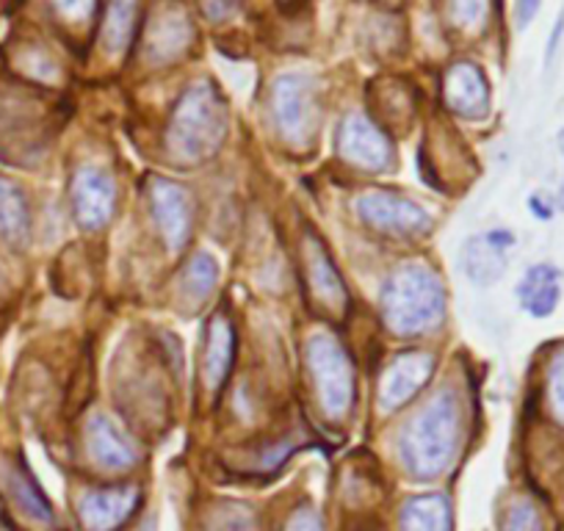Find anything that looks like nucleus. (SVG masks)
I'll list each match as a JSON object with an SVG mask.
<instances>
[{"mask_svg": "<svg viewBox=\"0 0 564 531\" xmlns=\"http://www.w3.org/2000/svg\"><path fill=\"white\" fill-rule=\"evenodd\" d=\"M463 432V404L452 388H443L417 410L399 435V457L415 479H435L457 459Z\"/></svg>", "mask_w": 564, "mask_h": 531, "instance_id": "nucleus-1", "label": "nucleus"}, {"mask_svg": "<svg viewBox=\"0 0 564 531\" xmlns=\"http://www.w3.org/2000/svg\"><path fill=\"white\" fill-rule=\"evenodd\" d=\"M382 322L399 338H415L441 327L446 316V289L426 263L399 266L382 285Z\"/></svg>", "mask_w": 564, "mask_h": 531, "instance_id": "nucleus-2", "label": "nucleus"}, {"mask_svg": "<svg viewBox=\"0 0 564 531\" xmlns=\"http://www.w3.org/2000/svg\"><path fill=\"white\" fill-rule=\"evenodd\" d=\"M227 137V108L210 84L188 86L170 117V150L183 164L216 155Z\"/></svg>", "mask_w": 564, "mask_h": 531, "instance_id": "nucleus-3", "label": "nucleus"}, {"mask_svg": "<svg viewBox=\"0 0 564 531\" xmlns=\"http://www.w3.org/2000/svg\"><path fill=\"white\" fill-rule=\"evenodd\" d=\"M307 373H311L313 393L322 404L324 415L329 419H344L355 408L357 379L351 357L346 355L338 340L327 335H313L307 340Z\"/></svg>", "mask_w": 564, "mask_h": 531, "instance_id": "nucleus-4", "label": "nucleus"}, {"mask_svg": "<svg viewBox=\"0 0 564 531\" xmlns=\"http://www.w3.org/2000/svg\"><path fill=\"white\" fill-rule=\"evenodd\" d=\"M271 117L289 144H307L318 124V95L313 78L300 73L280 75L271 89Z\"/></svg>", "mask_w": 564, "mask_h": 531, "instance_id": "nucleus-5", "label": "nucleus"}, {"mask_svg": "<svg viewBox=\"0 0 564 531\" xmlns=\"http://www.w3.org/2000/svg\"><path fill=\"white\" fill-rule=\"evenodd\" d=\"M357 216L368 230L379 232V236L393 238H412L426 236L432 230V216L412 199L401 197L393 192H366L357 197L355 203Z\"/></svg>", "mask_w": 564, "mask_h": 531, "instance_id": "nucleus-6", "label": "nucleus"}, {"mask_svg": "<svg viewBox=\"0 0 564 531\" xmlns=\"http://www.w3.org/2000/svg\"><path fill=\"white\" fill-rule=\"evenodd\" d=\"M69 203H73L75 221L84 230H100L111 221L117 210V183L111 172L95 164L78 166L69 183Z\"/></svg>", "mask_w": 564, "mask_h": 531, "instance_id": "nucleus-7", "label": "nucleus"}, {"mask_svg": "<svg viewBox=\"0 0 564 531\" xmlns=\"http://www.w3.org/2000/svg\"><path fill=\"white\" fill-rule=\"evenodd\" d=\"M338 153L346 164L366 172H384L393 164V144L366 113H349L338 130Z\"/></svg>", "mask_w": 564, "mask_h": 531, "instance_id": "nucleus-8", "label": "nucleus"}, {"mask_svg": "<svg viewBox=\"0 0 564 531\" xmlns=\"http://www.w3.org/2000/svg\"><path fill=\"white\" fill-rule=\"evenodd\" d=\"M432 371H435V357L430 351L410 349L395 355L382 371V379H379V410L393 413V410L404 408L412 395L430 382Z\"/></svg>", "mask_w": 564, "mask_h": 531, "instance_id": "nucleus-9", "label": "nucleus"}, {"mask_svg": "<svg viewBox=\"0 0 564 531\" xmlns=\"http://www.w3.org/2000/svg\"><path fill=\"white\" fill-rule=\"evenodd\" d=\"M148 199H150V214H153L155 227H159L166 247L170 249L186 247L188 236H192V225H194L192 194H188L183 186H177V183L159 177V181L150 183Z\"/></svg>", "mask_w": 564, "mask_h": 531, "instance_id": "nucleus-10", "label": "nucleus"}, {"mask_svg": "<svg viewBox=\"0 0 564 531\" xmlns=\"http://www.w3.org/2000/svg\"><path fill=\"white\" fill-rule=\"evenodd\" d=\"M302 263H305V280L307 291H311V302L324 313V316L340 318L349 307V289L340 280L338 269L324 252L318 238H307L305 249H302Z\"/></svg>", "mask_w": 564, "mask_h": 531, "instance_id": "nucleus-11", "label": "nucleus"}, {"mask_svg": "<svg viewBox=\"0 0 564 531\" xmlns=\"http://www.w3.org/2000/svg\"><path fill=\"white\" fill-rule=\"evenodd\" d=\"M141 492L135 487H100L80 496L78 518L86 531H117L139 509Z\"/></svg>", "mask_w": 564, "mask_h": 531, "instance_id": "nucleus-12", "label": "nucleus"}, {"mask_svg": "<svg viewBox=\"0 0 564 531\" xmlns=\"http://www.w3.org/2000/svg\"><path fill=\"white\" fill-rule=\"evenodd\" d=\"M514 236L509 230H490L470 238L463 252V269L470 283L496 285L509 269V249Z\"/></svg>", "mask_w": 564, "mask_h": 531, "instance_id": "nucleus-13", "label": "nucleus"}, {"mask_svg": "<svg viewBox=\"0 0 564 531\" xmlns=\"http://www.w3.org/2000/svg\"><path fill=\"white\" fill-rule=\"evenodd\" d=\"M443 100L457 117L481 119L490 111V84L470 62H457L443 78Z\"/></svg>", "mask_w": 564, "mask_h": 531, "instance_id": "nucleus-14", "label": "nucleus"}, {"mask_svg": "<svg viewBox=\"0 0 564 531\" xmlns=\"http://www.w3.org/2000/svg\"><path fill=\"white\" fill-rule=\"evenodd\" d=\"M86 446H89L91 459L102 470H128L139 463L133 441L113 424L106 415H95L86 424Z\"/></svg>", "mask_w": 564, "mask_h": 531, "instance_id": "nucleus-15", "label": "nucleus"}, {"mask_svg": "<svg viewBox=\"0 0 564 531\" xmlns=\"http://www.w3.org/2000/svg\"><path fill=\"white\" fill-rule=\"evenodd\" d=\"M514 294H518L520 307L531 318L553 316L562 302V272L553 263H534L520 278Z\"/></svg>", "mask_w": 564, "mask_h": 531, "instance_id": "nucleus-16", "label": "nucleus"}, {"mask_svg": "<svg viewBox=\"0 0 564 531\" xmlns=\"http://www.w3.org/2000/svg\"><path fill=\"white\" fill-rule=\"evenodd\" d=\"M232 360H236V329H232L230 318L214 316L208 324V335H205V357H203V379L208 390L225 388L227 377L232 371Z\"/></svg>", "mask_w": 564, "mask_h": 531, "instance_id": "nucleus-17", "label": "nucleus"}, {"mask_svg": "<svg viewBox=\"0 0 564 531\" xmlns=\"http://www.w3.org/2000/svg\"><path fill=\"white\" fill-rule=\"evenodd\" d=\"M194 31L188 25V18L181 9H166L153 20L148 31V53L155 62H172L181 56L192 42Z\"/></svg>", "mask_w": 564, "mask_h": 531, "instance_id": "nucleus-18", "label": "nucleus"}, {"mask_svg": "<svg viewBox=\"0 0 564 531\" xmlns=\"http://www.w3.org/2000/svg\"><path fill=\"white\" fill-rule=\"evenodd\" d=\"M31 236L29 197L18 183L0 177V241L9 247H23Z\"/></svg>", "mask_w": 564, "mask_h": 531, "instance_id": "nucleus-19", "label": "nucleus"}, {"mask_svg": "<svg viewBox=\"0 0 564 531\" xmlns=\"http://www.w3.org/2000/svg\"><path fill=\"white\" fill-rule=\"evenodd\" d=\"M401 531H454L452 503L446 496H412L410 501L401 507L399 514Z\"/></svg>", "mask_w": 564, "mask_h": 531, "instance_id": "nucleus-20", "label": "nucleus"}, {"mask_svg": "<svg viewBox=\"0 0 564 531\" xmlns=\"http://www.w3.org/2000/svg\"><path fill=\"white\" fill-rule=\"evenodd\" d=\"M542 408L553 426L564 432V340L551 349L542 371Z\"/></svg>", "mask_w": 564, "mask_h": 531, "instance_id": "nucleus-21", "label": "nucleus"}, {"mask_svg": "<svg viewBox=\"0 0 564 531\" xmlns=\"http://www.w3.org/2000/svg\"><path fill=\"white\" fill-rule=\"evenodd\" d=\"M135 0H108L106 23H102V45L111 53H122L133 36Z\"/></svg>", "mask_w": 564, "mask_h": 531, "instance_id": "nucleus-22", "label": "nucleus"}, {"mask_svg": "<svg viewBox=\"0 0 564 531\" xmlns=\"http://www.w3.org/2000/svg\"><path fill=\"white\" fill-rule=\"evenodd\" d=\"M219 283V266L210 254L199 252L197 258L188 260L186 272H183V291L192 302H205L210 296V291Z\"/></svg>", "mask_w": 564, "mask_h": 531, "instance_id": "nucleus-23", "label": "nucleus"}, {"mask_svg": "<svg viewBox=\"0 0 564 531\" xmlns=\"http://www.w3.org/2000/svg\"><path fill=\"white\" fill-rule=\"evenodd\" d=\"M12 496L29 518L40 520V523H53V507L47 503L45 492L31 479L29 470H14L12 474Z\"/></svg>", "mask_w": 564, "mask_h": 531, "instance_id": "nucleus-24", "label": "nucleus"}, {"mask_svg": "<svg viewBox=\"0 0 564 531\" xmlns=\"http://www.w3.org/2000/svg\"><path fill=\"white\" fill-rule=\"evenodd\" d=\"M501 531H545V518H542L540 507L534 501L518 498L503 512Z\"/></svg>", "mask_w": 564, "mask_h": 531, "instance_id": "nucleus-25", "label": "nucleus"}, {"mask_svg": "<svg viewBox=\"0 0 564 531\" xmlns=\"http://www.w3.org/2000/svg\"><path fill=\"white\" fill-rule=\"evenodd\" d=\"M208 531H252V514L247 507L227 503L216 509L214 518L208 520Z\"/></svg>", "mask_w": 564, "mask_h": 531, "instance_id": "nucleus-26", "label": "nucleus"}, {"mask_svg": "<svg viewBox=\"0 0 564 531\" xmlns=\"http://www.w3.org/2000/svg\"><path fill=\"white\" fill-rule=\"evenodd\" d=\"M490 0H452V18L459 29H479L487 20Z\"/></svg>", "mask_w": 564, "mask_h": 531, "instance_id": "nucleus-27", "label": "nucleus"}, {"mask_svg": "<svg viewBox=\"0 0 564 531\" xmlns=\"http://www.w3.org/2000/svg\"><path fill=\"white\" fill-rule=\"evenodd\" d=\"M53 9L67 23H84L95 12V0H53Z\"/></svg>", "mask_w": 564, "mask_h": 531, "instance_id": "nucleus-28", "label": "nucleus"}, {"mask_svg": "<svg viewBox=\"0 0 564 531\" xmlns=\"http://www.w3.org/2000/svg\"><path fill=\"white\" fill-rule=\"evenodd\" d=\"M282 531H324V523H322V518H318L316 509L300 507L289 514V520H285Z\"/></svg>", "mask_w": 564, "mask_h": 531, "instance_id": "nucleus-29", "label": "nucleus"}, {"mask_svg": "<svg viewBox=\"0 0 564 531\" xmlns=\"http://www.w3.org/2000/svg\"><path fill=\"white\" fill-rule=\"evenodd\" d=\"M540 9L542 0H514V23H518V29H525V25L534 23Z\"/></svg>", "mask_w": 564, "mask_h": 531, "instance_id": "nucleus-30", "label": "nucleus"}, {"mask_svg": "<svg viewBox=\"0 0 564 531\" xmlns=\"http://www.w3.org/2000/svg\"><path fill=\"white\" fill-rule=\"evenodd\" d=\"M529 208H531V214L536 216V219L547 221V219H553V216H556V199L545 197V194H531Z\"/></svg>", "mask_w": 564, "mask_h": 531, "instance_id": "nucleus-31", "label": "nucleus"}, {"mask_svg": "<svg viewBox=\"0 0 564 531\" xmlns=\"http://www.w3.org/2000/svg\"><path fill=\"white\" fill-rule=\"evenodd\" d=\"M203 9L210 20H216V23H219V20L230 18V14L236 12L238 0H203Z\"/></svg>", "mask_w": 564, "mask_h": 531, "instance_id": "nucleus-32", "label": "nucleus"}, {"mask_svg": "<svg viewBox=\"0 0 564 531\" xmlns=\"http://www.w3.org/2000/svg\"><path fill=\"white\" fill-rule=\"evenodd\" d=\"M564 36V12L558 14L556 23H553V31H551V40H547V47H545V62H553V56H556L558 51V42H562Z\"/></svg>", "mask_w": 564, "mask_h": 531, "instance_id": "nucleus-33", "label": "nucleus"}, {"mask_svg": "<svg viewBox=\"0 0 564 531\" xmlns=\"http://www.w3.org/2000/svg\"><path fill=\"white\" fill-rule=\"evenodd\" d=\"M556 144H558V153H562V159H564V128L558 130V137H556ZM556 210H564V177H562V183H558V192H556Z\"/></svg>", "mask_w": 564, "mask_h": 531, "instance_id": "nucleus-34", "label": "nucleus"}]
</instances>
